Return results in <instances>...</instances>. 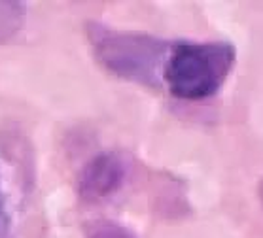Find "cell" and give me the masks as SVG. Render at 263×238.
<instances>
[{"mask_svg":"<svg viewBox=\"0 0 263 238\" xmlns=\"http://www.w3.org/2000/svg\"><path fill=\"white\" fill-rule=\"evenodd\" d=\"M235 65V48L228 42H184L174 46L161 80L171 95L182 101H204L226 84Z\"/></svg>","mask_w":263,"mask_h":238,"instance_id":"cell-1","label":"cell"},{"mask_svg":"<svg viewBox=\"0 0 263 238\" xmlns=\"http://www.w3.org/2000/svg\"><path fill=\"white\" fill-rule=\"evenodd\" d=\"M97 57L108 70L138 84H157L168 57L161 38L140 32H120L93 25L89 32ZM163 82V80H161Z\"/></svg>","mask_w":263,"mask_h":238,"instance_id":"cell-2","label":"cell"},{"mask_svg":"<svg viewBox=\"0 0 263 238\" xmlns=\"http://www.w3.org/2000/svg\"><path fill=\"white\" fill-rule=\"evenodd\" d=\"M127 176L125 159L118 153H101L93 157L80 176V195L87 201H101L120 189Z\"/></svg>","mask_w":263,"mask_h":238,"instance_id":"cell-3","label":"cell"},{"mask_svg":"<svg viewBox=\"0 0 263 238\" xmlns=\"http://www.w3.org/2000/svg\"><path fill=\"white\" fill-rule=\"evenodd\" d=\"M6 229V214H4V199H2V191H0V236Z\"/></svg>","mask_w":263,"mask_h":238,"instance_id":"cell-4","label":"cell"},{"mask_svg":"<svg viewBox=\"0 0 263 238\" xmlns=\"http://www.w3.org/2000/svg\"><path fill=\"white\" fill-rule=\"evenodd\" d=\"M259 201H261V206H263V180L261 184H259Z\"/></svg>","mask_w":263,"mask_h":238,"instance_id":"cell-5","label":"cell"}]
</instances>
